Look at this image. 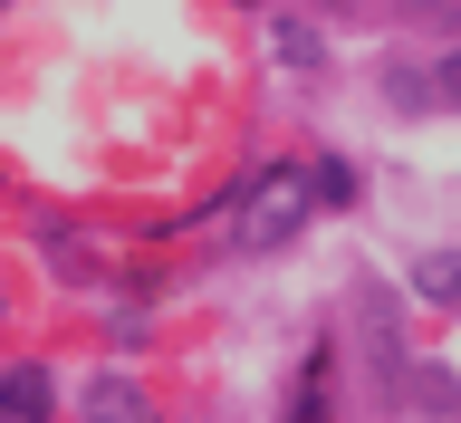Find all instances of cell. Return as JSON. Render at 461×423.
<instances>
[{"mask_svg":"<svg viewBox=\"0 0 461 423\" xmlns=\"http://www.w3.org/2000/svg\"><path fill=\"white\" fill-rule=\"evenodd\" d=\"M308 212H317V173L308 164H269L230 202V241H240V251H279V241L308 231Z\"/></svg>","mask_w":461,"mask_h":423,"instance_id":"1","label":"cell"},{"mask_svg":"<svg viewBox=\"0 0 461 423\" xmlns=\"http://www.w3.org/2000/svg\"><path fill=\"white\" fill-rule=\"evenodd\" d=\"M0 414H49V375H39V366L0 375Z\"/></svg>","mask_w":461,"mask_h":423,"instance_id":"2","label":"cell"},{"mask_svg":"<svg viewBox=\"0 0 461 423\" xmlns=\"http://www.w3.org/2000/svg\"><path fill=\"white\" fill-rule=\"evenodd\" d=\"M423 299H461V260H423Z\"/></svg>","mask_w":461,"mask_h":423,"instance_id":"3","label":"cell"},{"mask_svg":"<svg viewBox=\"0 0 461 423\" xmlns=\"http://www.w3.org/2000/svg\"><path fill=\"white\" fill-rule=\"evenodd\" d=\"M279 58H288V68H308V58H317V29L288 20V29H279Z\"/></svg>","mask_w":461,"mask_h":423,"instance_id":"4","label":"cell"}]
</instances>
